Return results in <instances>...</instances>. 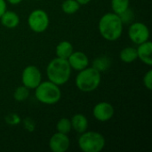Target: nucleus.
<instances>
[{
  "mask_svg": "<svg viewBox=\"0 0 152 152\" xmlns=\"http://www.w3.org/2000/svg\"><path fill=\"white\" fill-rule=\"evenodd\" d=\"M124 24L118 14L107 12L103 14L98 23V29L101 36L107 41H117L123 33Z\"/></svg>",
  "mask_w": 152,
  "mask_h": 152,
  "instance_id": "nucleus-1",
  "label": "nucleus"
},
{
  "mask_svg": "<svg viewBox=\"0 0 152 152\" xmlns=\"http://www.w3.org/2000/svg\"><path fill=\"white\" fill-rule=\"evenodd\" d=\"M71 70L68 60L56 57L46 67V76L49 81L61 86L65 85L70 78Z\"/></svg>",
  "mask_w": 152,
  "mask_h": 152,
  "instance_id": "nucleus-2",
  "label": "nucleus"
},
{
  "mask_svg": "<svg viewBox=\"0 0 152 152\" xmlns=\"http://www.w3.org/2000/svg\"><path fill=\"white\" fill-rule=\"evenodd\" d=\"M102 74L94 67H86L79 70L76 77L75 84L77 88L83 93H91L96 90L101 85Z\"/></svg>",
  "mask_w": 152,
  "mask_h": 152,
  "instance_id": "nucleus-3",
  "label": "nucleus"
},
{
  "mask_svg": "<svg viewBox=\"0 0 152 152\" xmlns=\"http://www.w3.org/2000/svg\"><path fill=\"white\" fill-rule=\"evenodd\" d=\"M35 96L37 100L45 105H53L60 102L61 91L59 86L47 80L42 81L35 88Z\"/></svg>",
  "mask_w": 152,
  "mask_h": 152,
  "instance_id": "nucleus-4",
  "label": "nucleus"
},
{
  "mask_svg": "<svg viewBox=\"0 0 152 152\" xmlns=\"http://www.w3.org/2000/svg\"><path fill=\"white\" fill-rule=\"evenodd\" d=\"M104 136L94 131H86L80 134L77 140L79 149L84 152H101L105 147Z\"/></svg>",
  "mask_w": 152,
  "mask_h": 152,
  "instance_id": "nucleus-5",
  "label": "nucleus"
},
{
  "mask_svg": "<svg viewBox=\"0 0 152 152\" xmlns=\"http://www.w3.org/2000/svg\"><path fill=\"white\" fill-rule=\"evenodd\" d=\"M50 24V19L47 12L42 9L33 10L28 17V25L35 33L45 32Z\"/></svg>",
  "mask_w": 152,
  "mask_h": 152,
  "instance_id": "nucleus-6",
  "label": "nucleus"
},
{
  "mask_svg": "<svg viewBox=\"0 0 152 152\" xmlns=\"http://www.w3.org/2000/svg\"><path fill=\"white\" fill-rule=\"evenodd\" d=\"M128 37L138 45L150 40V29L143 22H132L128 28Z\"/></svg>",
  "mask_w": 152,
  "mask_h": 152,
  "instance_id": "nucleus-7",
  "label": "nucleus"
},
{
  "mask_svg": "<svg viewBox=\"0 0 152 152\" xmlns=\"http://www.w3.org/2000/svg\"><path fill=\"white\" fill-rule=\"evenodd\" d=\"M42 82V73L35 65H28L24 68L21 73V83L24 86L35 89Z\"/></svg>",
  "mask_w": 152,
  "mask_h": 152,
  "instance_id": "nucleus-8",
  "label": "nucleus"
},
{
  "mask_svg": "<svg viewBox=\"0 0 152 152\" xmlns=\"http://www.w3.org/2000/svg\"><path fill=\"white\" fill-rule=\"evenodd\" d=\"M115 113L114 107L107 102H98L93 109L94 118L100 122H107L110 120Z\"/></svg>",
  "mask_w": 152,
  "mask_h": 152,
  "instance_id": "nucleus-9",
  "label": "nucleus"
},
{
  "mask_svg": "<svg viewBox=\"0 0 152 152\" xmlns=\"http://www.w3.org/2000/svg\"><path fill=\"white\" fill-rule=\"evenodd\" d=\"M70 146V141L68 134L55 133L49 140V149L53 152H65Z\"/></svg>",
  "mask_w": 152,
  "mask_h": 152,
  "instance_id": "nucleus-10",
  "label": "nucleus"
},
{
  "mask_svg": "<svg viewBox=\"0 0 152 152\" xmlns=\"http://www.w3.org/2000/svg\"><path fill=\"white\" fill-rule=\"evenodd\" d=\"M68 62L70 68L77 71L82 70L89 66L88 56L80 51H74L68 58Z\"/></svg>",
  "mask_w": 152,
  "mask_h": 152,
  "instance_id": "nucleus-11",
  "label": "nucleus"
},
{
  "mask_svg": "<svg viewBox=\"0 0 152 152\" xmlns=\"http://www.w3.org/2000/svg\"><path fill=\"white\" fill-rule=\"evenodd\" d=\"M138 59L147 66L152 65V43L148 40L144 43L138 45L137 48Z\"/></svg>",
  "mask_w": 152,
  "mask_h": 152,
  "instance_id": "nucleus-12",
  "label": "nucleus"
},
{
  "mask_svg": "<svg viewBox=\"0 0 152 152\" xmlns=\"http://www.w3.org/2000/svg\"><path fill=\"white\" fill-rule=\"evenodd\" d=\"M70 122L72 129L78 134H82L88 129V119L85 115L81 113L75 114L71 118Z\"/></svg>",
  "mask_w": 152,
  "mask_h": 152,
  "instance_id": "nucleus-13",
  "label": "nucleus"
},
{
  "mask_svg": "<svg viewBox=\"0 0 152 152\" xmlns=\"http://www.w3.org/2000/svg\"><path fill=\"white\" fill-rule=\"evenodd\" d=\"M1 24L7 28H14L20 24L19 15L12 11H5L0 17Z\"/></svg>",
  "mask_w": 152,
  "mask_h": 152,
  "instance_id": "nucleus-14",
  "label": "nucleus"
},
{
  "mask_svg": "<svg viewBox=\"0 0 152 152\" xmlns=\"http://www.w3.org/2000/svg\"><path fill=\"white\" fill-rule=\"evenodd\" d=\"M74 52V47L73 45L67 40L60 42L55 48V53L56 57L61 58L68 60V58L70 56V54Z\"/></svg>",
  "mask_w": 152,
  "mask_h": 152,
  "instance_id": "nucleus-15",
  "label": "nucleus"
},
{
  "mask_svg": "<svg viewBox=\"0 0 152 152\" xmlns=\"http://www.w3.org/2000/svg\"><path fill=\"white\" fill-rule=\"evenodd\" d=\"M119 58L125 63H132L138 59L136 48L133 46H127L123 48L119 53Z\"/></svg>",
  "mask_w": 152,
  "mask_h": 152,
  "instance_id": "nucleus-16",
  "label": "nucleus"
},
{
  "mask_svg": "<svg viewBox=\"0 0 152 152\" xmlns=\"http://www.w3.org/2000/svg\"><path fill=\"white\" fill-rule=\"evenodd\" d=\"M80 6L77 0H64L61 4V10L66 14H74L79 10Z\"/></svg>",
  "mask_w": 152,
  "mask_h": 152,
  "instance_id": "nucleus-17",
  "label": "nucleus"
},
{
  "mask_svg": "<svg viewBox=\"0 0 152 152\" xmlns=\"http://www.w3.org/2000/svg\"><path fill=\"white\" fill-rule=\"evenodd\" d=\"M130 0H111L110 5L113 12L117 14H121L126 9L129 8Z\"/></svg>",
  "mask_w": 152,
  "mask_h": 152,
  "instance_id": "nucleus-18",
  "label": "nucleus"
},
{
  "mask_svg": "<svg viewBox=\"0 0 152 152\" xmlns=\"http://www.w3.org/2000/svg\"><path fill=\"white\" fill-rule=\"evenodd\" d=\"M93 67L100 72L105 71L110 67V59L107 56H101L94 61Z\"/></svg>",
  "mask_w": 152,
  "mask_h": 152,
  "instance_id": "nucleus-19",
  "label": "nucleus"
},
{
  "mask_svg": "<svg viewBox=\"0 0 152 152\" xmlns=\"http://www.w3.org/2000/svg\"><path fill=\"white\" fill-rule=\"evenodd\" d=\"M29 96V89L24 86L23 85L20 86H18L13 93V99L16 102H24L26 101Z\"/></svg>",
  "mask_w": 152,
  "mask_h": 152,
  "instance_id": "nucleus-20",
  "label": "nucleus"
},
{
  "mask_svg": "<svg viewBox=\"0 0 152 152\" xmlns=\"http://www.w3.org/2000/svg\"><path fill=\"white\" fill-rule=\"evenodd\" d=\"M56 130H57V132L61 133V134H69L70 131L72 130L70 119H69L67 118H61L56 124Z\"/></svg>",
  "mask_w": 152,
  "mask_h": 152,
  "instance_id": "nucleus-21",
  "label": "nucleus"
},
{
  "mask_svg": "<svg viewBox=\"0 0 152 152\" xmlns=\"http://www.w3.org/2000/svg\"><path fill=\"white\" fill-rule=\"evenodd\" d=\"M119 17L123 24H131L134 19V13L132 11V9L128 8L125 12H123L121 14H119Z\"/></svg>",
  "mask_w": 152,
  "mask_h": 152,
  "instance_id": "nucleus-22",
  "label": "nucleus"
},
{
  "mask_svg": "<svg viewBox=\"0 0 152 152\" xmlns=\"http://www.w3.org/2000/svg\"><path fill=\"white\" fill-rule=\"evenodd\" d=\"M143 85H144V86H145L149 91H151V90L152 89V70L151 69L148 70V71L145 73V75H144V77H143Z\"/></svg>",
  "mask_w": 152,
  "mask_h": 152,
  "instance_id": "nucleus-23",
  "label": "nucleus"
},
{
  "mask_svg": "<svg viewBox=\"0 0 152 152\" xmlns=\"http://www.w3.org/2000/svg\"><path fill=\"white\" fill-rule=\"evenodd\" d=\"M6 8H7V5H6L5 0H0V17L6 11Z\"/></svg>",
  "mask_w": 152,
  "mask_h": 152,
  "instance_id": "nucleus-24",
  "label": "nucleus"
},
{
  "mask_svg": "<svg viewBox=\"0 0 152 152\" xmlns=\"http://www.w3.org/2000/svg\"><path fill=\"white\" fill-rule=\"evenodd\" d=\"M9 117H10V121L8 123H10L11 125H16L20 122L19 117L17 115H11Z\"/></svg>",
  "mask_w": 152,
  "mask_h": 152,
  "instance_id": "nucleus-25",
  "label": "nucleus"
},
{
  "mask_svg": "<svg viewBox=\"0 0 152 152\" xmlns=\"http://www.w3.org/2000/svg\"><path fill=\"white\" fill-rule=\"evenodd\" d=\"M6 1L12 5H16V4H19L20 3H21L22 0H6Z\"/></svg>",
  "mask_w": 152,
  "mask_h": 152,
  "instance_id": "nucleus-26",
  "label": "nucleus"
},
{
  "mask_svg": "<svg viewBox=\"0 0 152 152\" xmlns=\"http://www.w3.org/2000/svg\"><path fill=\"white\" fill-rule=\"evenodd\" d=\"M78 2V4L80 5H86L87 4H89L91 2V0H77Z\"/></svg>",
  "mask_w": 152,
  "mask_h": 152,
  "instance_id": "nucleus-27",
  "label": "nucleus"
},
{
  "mask_svg": "<svg viewBox=\"0 0 152 152\" xmlns=\"http://www.w3.org/2000/svg\"><path fill=\"white\" fill-rule=\"evenodd\" d=\"M36 1H37V0H36Z\"/></svg>",
  "mask_w": 152,
  "mask_h": 152,
  "instance_id": "nucleus-28",
  "label": "nucleus"
}]
</instances>
